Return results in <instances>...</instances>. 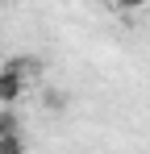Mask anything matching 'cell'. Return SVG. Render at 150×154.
I'll return each mask as SVG.
<instances>
[{
    "label": "cell",
    "instance_id": "7a4b0ae2",
    "mask_svg": "<svg viewBox=\"0 0 150 154\" xmlns=\"http://www.w3.org/2000/svg\"><path fill=\"white\" fill-rule=\"evenodd\" d=\"M0 154H25V137L21 133H0Z\"/></svg>",
    "mask_w": 150,
    "mask_h": 154
},
{
    "label": "cell",
    "instance_id": "3957f363",
    "mask_svg": "<svg viewBox=\"0 0 150 154\" xmlns=\"http://www.w3.org/2000/svg\"><path fill=\"white\" fill-rule=\"evenodd\" d=\"M0 133H21V125H17L13 112H0Z\"/></svg>",
    "mask_w": 150,
    "mask_h": 154
},
{
    "label": "cell",
    "instance_id": "277c9868",
    "mask_svg": "<svg viewBox=\"0 0 150 154\" xmlns=\"http://www.w3.org/2000/svg\"><path fill=\"white\" fill-rule=\"evenodd\" d=\"M113 4H117L121 13H133V8H146L150 0H113Z\"/></svg>",
    "mask_w": 150,
    "mask_h": 154
},
{
    "label": "cell",
    "instance_id": "6da1fadb",
    "mask_svg": "<svg viewBox=\"0 0 150 154\" xmlns=\"http://www.w3.org/2000/svg\"><path fill=\"white\" fill-rule=\"evenodd\" d=\"M21 96H25V75L0 67V104H17Z\"/></svg>",
    "mask_w": 150,
    "mask_h": 154
}]
</instances>
